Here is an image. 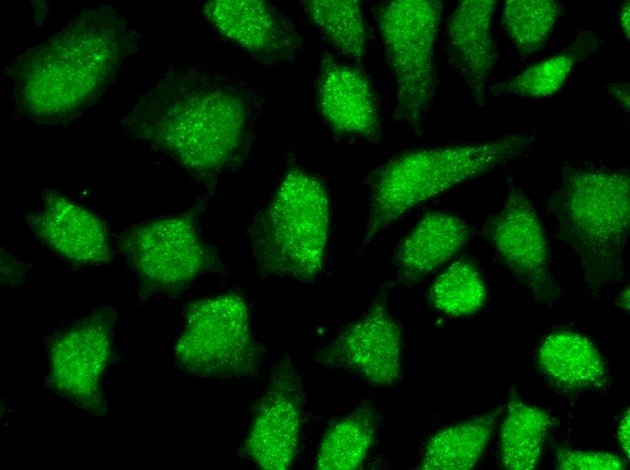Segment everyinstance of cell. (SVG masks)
<instances>
[{
  "label": "cell",
  "mask_w": 630,
  "mask_h": 470,
  "mask_svg": "<svg viewBox=\"0 0 630 470\" xmlns=\"http://www.w3.org/2000/svg\"><path fill=\"white\" fill-rule=\"evenodd\" d=\"M203 13L224 38L264 63L291 61L301 48L293 25L265 1L214 0Z\"/></svg>",
  "instance_id": "4fadbf2b"
},
{
  "label": "cell",
  "mask_w": 630,
  "mask_h": 470,
  "mask_svg": "<svg viewBox=\"0 0 630 470\" xmlns=\"http://www.w3.org/2000/svg\"><path fill=\"white\" fill-rule=\"evenodd\" d=\"M551 425L546 411L525 403L511 392L500 432V455L504 468H536Z\"/></svg>",
  "instance_id": "7402d4cb"
},
{
  "label": "cell",
  "mask_w": 630,
  "mask_h": 470,
  "mask_svg": "<svg viewBox=\"0 0 630 470\" xmlns=\"http://www.w3.org/2000/svg\"><path fill=\"white\" fill-rule=\"evenodd\" d=\"M556 465L561 470H621L626 467L625 460L607 452L579 451L558 448Z\"/></svg>",
  "instance_id": "484cf974"
},
{
  "label": "cell",
  "mask_w": 630,
  "mask_h": 470,
  "mask_svg": "<svg viewBox=\"0 0 630 470\" xmlns=\"http://www.w3.org/2000/svg\"><path fill=\"white\" fill-rule=\"evenodd\" d=\"M608 94L620 105L623 110L629 114V83L619 82L605 86Z\"/></svg>",
  "instance_id": "4316f807"
},
{
  "label": "cell",
  "mask_w": 630,
  "mask_h": 470,
  "mask_svg": "<svg viewBox=\"0 0 630 470\" xmlns=\"http://www.w3.org/2000/svg\"><path fill=\"white\" fill-rule=\"evenodd\" d=\"M116 312L103 306L56 335L49 346L48 380L78 408L105 416L102 379L112 359Z\"/></svg>",
  "instance_id": "9c48e42d"
},
{
  "label": "cell",
  "mask_w": 630,
  "mask_h": 470,
  "mask_svg": "<svg viewBox=\"0 0 630 470\" xmlns=\"http://www.w3.org/2000/svg\"><path fill=\"white\" fill-rule=\"evenodd\" d=\"M494 0L461 1L447 21V50L474 103L485 104L488 80L497 61L492 34Z\"/></svg>",
  "instance_id": "2e32d148"
},
{
  "label": "cell",
  "mask_w": 630,
  "mask_h": 470,
  "mask_svg": "<svg viewBox=\"0 0 630 470\" xmlns=\"http://www.w3.org/2000/svg\"><path fill=\"white\" fill-rule=\"evenodd\" d=\"M501 408L447 427L426 442L418 468L423 470H469L481 459L492 434Z\"/></svg>",
  "instance_id": "d6986e66"
},
{
  "label": "cell",
  "mask_w": 630,
  "mask_h": 470,
  "mask_svg": "<svg viewBox=\"0 0 630 470\" xmlns=\"http://www.w3.org/2000/svg\"><path fill=\"white\" fill-rule=\"evenodd\" d=\"M26 221L43 243L73 264L107 263L112 258L102 220L59 193H48Z\"/></svg>",
  "instance_id": "9a60e30c"
},
{
  "label": "cell",
  "mask_w": 630,
  "mask_h": 470,
  "mask_svg": "<svg viewBox=\"0 0 630 470\" xmlns=\"http://www.w3.org/2000/svg\"><path fill=\"white\" fill-rule=\"evenodd\" d=\"M316 100L322 118L338 135L379 140L381 118L377 96L368 78L358 68L323 53Z\"/></svg>",
  "instance_id": "5bb4252c"
},
{
  "label": "cell",
  "mask_w": 630,
  "mask_h": 470,
  "mask_svg": "<svg viewBox=\"0 0 630 470\" xmlns=\"http://www.w3.org/2000/svg\"><path fill=\"white\" fill-rule=\"evenodd\" d=\"M563 8L554 0H507L501 24L522 56L538 52L549 42Z\"/></svg>",
  "instance_id": "cb8c5ba5"
},
{
  "label": "cell",
  "mask_w": 630,
  "mask_h": 470,
  "mask_svg": "<svg viewBox=\"0 0 630 470\" xmlns=\"http://www.w3.org/2000/svg\"><path fill=\"white\" fill-rule=\"evenodd\" d=\"M482 236L533 294L551 290L549 241L532 202L521 189L509 190L501 210L485 221Z\"/></svg>",
  "instance_id": "7c38bea8"
},
{
  "label": "cell",
  "mask_w": 630,
  "mask_h": 470,
  "mask_svg": "<svg viewBox=\"0 0 630 470\" xmlns=\"http://www.w3.org/2000/svg\"><path fill=\"white\" fill-rule=\"evenodd\" d=\"M487 296L485 284L478 268L466 260L448 267L433 283L429 300L439 311L451 316L476 313Z\"/></svg>",
  "instance_id": "d4e9b609"
},
{
  "label": "cell",
  "mask_w": 630,
  "mask_h": 470,
  "mask_svg": "<svg viewBox=\"0 0 630 470\" xmlns=\"http://www.w3.org/2000/svg\"><path fill=\"white\" fill-rule=\"evenodd\" d=\"M629 409L627 408L624 412L618 425L617 429V439L621 446V449L625 456L629 459L630 452V442H629V433H630V422H629Z\"/></svg>",
  "instance_id": "83f0119b"
},
{
  "label": "cell",
  "mask_w": 630,
  "mask_h": 470,
  "mask_svg": "<svg viewBox=\"0 0 630 470\" xmlns=\"http://www.w3.org/2000/svg\"><path fill=\"white\" fill-rule=\"evenodd\" d=\"M471 237V227L458 216L444 212L425 214L396 250V283L410 287L419 282L460 251Z\"/></svg>",
  "instance_id": "e0dca14e"
},
{
  "label": "cell",
  "mask_w": 630,
  "mask_h": 470,
  "mask_svg": "<svg viewBox=\"0 0 630 470\" xmlns=\"http://www.w3.org/2000/svg\"><path fill=\"white\" fill-rule=\"evenodd\" d=\"M135 44L132 31L113 9L86 10L13 64L15 102L39 123L69 122L106 89Z\"/></svg>",
  "instance_id": "6da1fadb"
},
{
  "label": "cell",
  "mask_w": 630,
  "mask_h": 470,
  "mask_svg": "<svg viewBox=\"0 0 630 470\" xmlns=\"http://www.w3.org/2000/svg\"><path fill=\"white\" fill-rule=\"evenodd\" d=\"M534 142L535 134L526 131L482 143L408 149L388 158L367 177L368 212L359 250L413 208L521 157Z\"/></svg>",
  "instance_id": "3957f363"
},
{
  "label": "cell",
  "mask_w": 630,
  "mask_h": 470,
  "mask_svg": "<svg viewBox=\"0 0 630 470\" xmlns=\"http://www.w3.org/2000/svg\"><path fill=\"white\" fill-rule=\"evenodd\" d=\"M630 176L626 169L566 164L548 206L558 236L577 254L593 287L617 279L629 236Z\"/></svg>",
  "instance_id": "277c9868"
},
{
  "label": "cell",
  "mask_w": 630,
  "mask_h": 470,
  "mask_svg": "<svg viewBox=\"0 0 630 470\" xmlns=\"http://www.w3.org/2000/svg\"><path fill=\"white\" fill-rule=\"evenodd\" d=\"M329 230V202L322 183L292 168L251 227L261 272L311 281L321 272Z\"/></svg>",
  "instance_id": "5b68a950"
},
{
  "label": "cell",
  "mask_w": 630,
  "mask_h": 470,
  "mask_svg": "<svg viewBox=\"0 0 630 470\" xmlns=\"http://www.w3.org/2000/svg\"><path fill=\"white\" fill-rule=\"evenodd\" d=\"M442 11L436 0H393L377 12L395 82L394 118L416 136L423 133L436 89L434 44Z\"/></svg>",
  "instance_id": "8992f818"
},
{
  "label": "cell",
  "mask_w": 630,
  "mask_h": 470,
  "mask_svg": "<svg viewBox=\"0 0 630 470\" xmlns=\"http://www.w3.org/2000/svg\"><path fill=\"white\" fill-rule=\"evenodd\" d=\"M262 355L252 334L247 305L236 293L205 297L191 304L175 345L178 367L200 378L256 375Z\"/></svg>",
  "instance_id": "52a82bcc"
},
{
  "label": "cell",
  "mask_w": 630,
  "mask_h": 470,
  "mask_svg": "<svg viewBox=\"0 0 630 470\" xmlns=\"http://www.w3.org/2000/svg\"><path fill=\"white\" fill-rule=\"evenodd\" d=\"M251 108L229 83L195 71L172 73L144 95L127 118L134 136L197 177L213 176L244 146Z\"/></svg>",
  "instance_id": "7a4b0ae2"
},
{
  "label": "cell",
  "mask_w": 630,
  "mask_h": 470,
  "mask_svg": "<svg viewBox=\"0 0 630 470\" xmlns=\"http://www.w3.org/2000/svg\"><path fill=\"white\" fill-rule=\"evenodd\" d=\"M302 385L290 357L273 369L255 407L243 451L259 467L289 469L298 454L302 425Z\"/></svg>",
  "instance_id": "8fae6325"
},
{
  "label": "cell",
  "mask_w": 630,
  "mask_h": 470,
  "mask_svg": "<svg viewBox=\"0 0 630 470\" xmlns=\"http://www.w3.org/2000/svg\"><path fill=\"white\" fill-rule=\"evenodd\" d=\"M629 14V1H625L619 8V23L622 29V33L626 40H629L630 34Z\"/></svg>",
  "instance_id": "f1b7e54d"
},
{
  "label": "cell",
  "mask_w": 630,
  "mask_h": 470,
  "mask_svg": "<svg viewBox=\"0 0 630 470\" xmlns=\"http://www.w3.org/2000/svg\"><path fill=\"white\" fill-rule=\"evenodd\" d=\"M536 361L548 379L564 390H597L608 381L606 365L597 348L572 330L557 331L545 337Z\"/></svg>",
  "instance_id": "ac0fdd59"
},
{
  "label": "cell",
  "mask_w": 630,
  "mask_h": 470,
  "mask_svg": "<svg viewBox=\"0 0 630 470\" xmlns=\"http://www.w3.org/2000/svg\"><path fill=\"white\" fill-rule=\"evenodd\" d=\"M119 248L145 292L180 291L209 266L207 250L188 214L136 225L122 235Z\"/></svg>",
  "instance_id": "ba28073f"
},
{
  "label": "cell",
  "mask_w": 630,
  "mask_h": 470,
  "mask_svg": "<svg viewBox=\"0 0 630 470\" xmlns=\"http://www.w3.org/2000/svg\"><path fill=\"white\" fill-rule=\"evenodd\" d=\"M314 361L352 372L376 387H390L403 372V334L378 295L368 309L343 329Z\"/></svg>",
  "instance_id": "30bf717a"
},
{
  "label": "cell",
  "mask_w": 630,
  "mask_h": 470,
  "mask_svg": "<svg viewBox=\"0 0 630 470\" xmlns=\"http://www.w3.org/2000/svg\"><path fill=\"white\" fill-rule=\"evenodd\" d=\"M598 43L593 32H583L561 52L491 86L490 92L494 96L510 94L533 99L550 97L563 88L574 68L592 54Z\"/></svg>",
  "instance_id": "ffe728a7"
},
{
  "label": "cell",
  "mask_w": 630,
  "mask_h": 470,
  "mask_svg": "<svg viewBox=\"0 0 630 470\" xmlns=\"http://www.w3.org/2000/svg\"><path fill=\"white\" fill-rule=\"evenodd\" d=\"M378 413L368 402L333 424L324 435L315 461L321 470H353L365 462L376 439Z\"/></svg>",
  "instance_id": "44dd1931"
},
{
  "label": "cell",
  "mask_w": 630,
  "mask_h": 470,
  "mask_svg": "<svg viewBox=\"0 0 630 470\" xmlns=\"http://www.w3.org/2000/svg\"><path fill=\"white\" fill-rule=\"evenodd\" d=\"M617 306H620L621 308L625 309L627 312L629 311V287H625L619 294L617 300H616Z\"/></svg>",
  "instance_id": "f546056e"
},
{
  "label": "cell",
  "mask_w": 630,
  "mask_h": 470,
  "mask_svg": "<svg viewBox=\"0 0 630 470\" xmlns=\"http://www.w3.org/2000/svg\"><path fill=\"white\" fill-rule=\"evenodd\" d=\"M302 5L310 21L340 53L357 61L365 59L368 33L359 1L309 0Z\"/></svg>",
  "instance_id": "603a6c76"
}]
</instances>
